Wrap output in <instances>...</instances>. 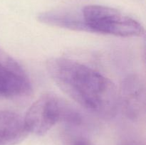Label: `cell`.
I'll use <instances>...</instances> for the list:
<instances>
[{
  "instance_id": "obj_1",
  "label": "cell",
  "mask_w": 146,
  "mask_h": 145,
  "mask_svg": "<svg viewBox=\"0 0 146 145\" xmlns=\"http://www.w3.org/2000/svg\"><path fill=\"white\" fill-rule=\"evenodd\" d=\"M48 74L71 99L100 117L112 118L118 108V92L113 82L96 70L69 58L46 62Z\"/></svg>"
},
{
  "instance_id": "obj_2",
  "label": "cell",
  "mask_w": 146,
  "mask_h": 145,
  "mask_svg": "<svg viewBox=\"0 0 146 145\" xmlns=\"http://www.w3.org/2000/svg\"><path fill=\"white\" fill-rule=\"evenodd\" d=\"M23 119L29 133L36 135L45 134L58 122L79 125L82 122L78 110L52 93L44 94L36 100Z\"/></svg>"
},
{
  "instance_id": "obj_3",
  "label": "cell",
  "mask_w": 146,
  "mask_h": 145,
  "mask_svg": "<svg viewBox=\"0 0 146 145\" xmlns=\"http://www.w3.org/2000/svg\"><path fill=\"white\" fill-rule=\"evenodd\" d=\"M84 31L115 36L140 37L145 32L137 20L119 10L101 5H88L81 10Z\"/></svg>"
},
{
  "instance_id": "obj_4",
  "label": "cell",
  "mask_w": 146,
  "mask_h": 145,
  "mask_svg": "<svg viewBox=\"0 0 146 145\" xmlns=\"http://www.w3.org/2000/svg\"><path fill=\"white\" fill-rule=\"evenodd\" d=\"M31 92L32 85L25 70L0 48V100L24 98Z\"/></svg>"
},
{
  "instance_id": "obj_5",
  "label": "cell",
  "mask_w": 146,
  "mask_h": 145,
  "mask_svg": "<svg viewBox=\"0 0 146 145\" xmlns=\"http://www.w3.org/2000/svg\"><path fill=\"white\" fill-rule=\"evenodd\" d=\"M145 103V90L139 76L128 75L121 84L118 92V105L131 119H138L143 112Z\"/></svg>"
},
{
  "instance_id": "obj_6",
  "label": "cell",
  "mask_w": 146,
  "mask_h": 145,
  "mask_svg": "<svg viewBox=\"0 0 146 145\" xmlns=\"http://www.w3.org/2000/svg\"><path fill=\"white\" fill-rule=\"evenodd\" d=\"M28 134L24 119L19 114L0 110V145L18 144Z\"/></svg>"
},
{
  "instance_id": "obj_7",
  "label": "cell",
  "mask_w": 146,
  "mask_h": 145,
  "mask_svg": "<svg viewBox=\"0 0 146 145\" xmlns=\"http://www.w3.org/2000/svg\"><path fill=\"white\" fill-rule=\"evenodd\" d=\"M40 22L47 25L58 26L76 31H84L81 13L70 12L66 11H46L38 16Z\"/></svg>"
},
{
  "instance_id": "obj_8",
  "label": "cell",
  "mask_w": 146,
  "mask_h": 145,
  "mask_svg": "<svg viewBox=\"0 0 146 145\" xmlns=\"http://www.w3.org/2000/svg\"><path fill=\"white\" fill-rule=\"evenodd\" d=\"M74 145H94L91 142L86 139H79L74 143Z\"/></svg>"
}]
</instances>
